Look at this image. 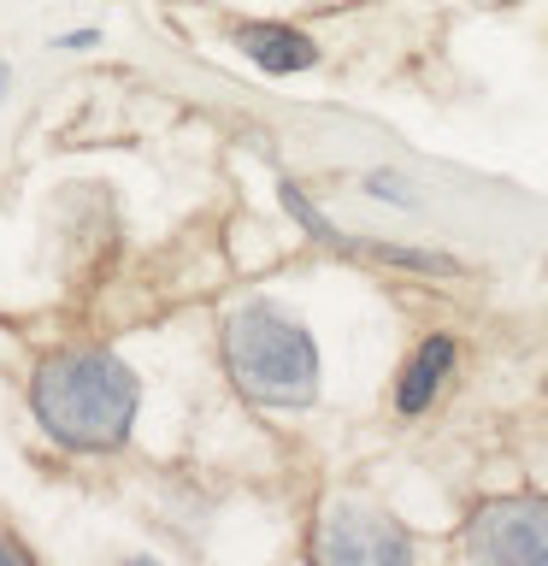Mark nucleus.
<instances>
[{
    "label": "nucleus",
    "mask_w": 548,
    "mask_h": 566,
    "mask_svg": "<svg viewBox=\"0 0 548 566\" xmlns=\"http://www.w3.org/2000/svg\"><path fill=\"white\" fill-rule=\"evenodd\" d=\"M30 407L65 449H118L136 419V371L106 348L53 354L30 384Z\"/></svg>",
    "instance_id": "obj_1"
},
{
    "label": "nucleus",
    "mask_w": 548,
    "mask_h": 566,
    "mask_svg": "<svg viewBox=\"0 0 548 566\" xmlns=\"http://www.w3.org/2000/svg\"><path fill=\"white\" fill-rule=\"evenodd\" d=\"M224 360L242 396L265 407H307L318 396V348L289 313L247 301L224 325Z\"/></svg>",
    "instance_id": "obj_2"
},
{
    "label": "nucleus",
    "mask_w": 548,
    "mask_h": 566,
    "mask_svg": "<svg viewBox=\"0 0 548 566\" xmlns=\"http://www.w3.org/2000/svg\"><path fill=\"white\" fill-rule=\"evenodd\" d=\"M466 548L477 560L502 566H548V502L542 495H507V502L477 507L466 525Z\"/></svg>",
    "instance_id": "obj_3"
},
{
    "label": "nucleus",
    "mask_w": 548,
    "mask_h": 566,
    "mask_svg": "<svg viewBox=\"0 0 548 566\" xmlns=\"http://www.w3.org/2000/svg\"><path fill=\"white\" fill-rule=\"evenodd\" d=\"M318 560H336V566H407L413 560V543L396 520H383L378 507L366 502H336L318 525V543H313Z\"/></svg>",
    "instance_id": "obj_4"
},
{
    "label": "nucleus",
    "mask_w": 548,
    "mask_h": 566,
    "mask_svg": "<svg viewBox=\"0 0 548 566\" xmlns=\"http://www.w3.org/2000/svg\"><path fill=\"white\" fill-rule=\"evenodd\" d=\"M236 48L260 71H307L318 60V48L301 30H289V24H242L236 30Z\"/></svg>",
    "instance_id": "obj_5"
},
{
    "label": "nucleus",
    "mask_w": 548,
    "mask_h": 566,
    "mask_svg": "<svg viewBox=\"0 0 548 566\" xmlns=\"http://www.w3.org/2000/svg\"><path fill=\"white\" fill-rule=\"evenodd\" d=\"M449 366H454V343H449V336H431V343H424L413 360H407V371H401V389H396L401 413H424L431 396H436V384L449 378Z\"/></svg>",
    "instance_id": "obj_6"
},
{
    "label": "nucleus",
    "mask_w": 548,
    "mask_h": 566,
    "mask_svg": "<svg viewBox=\"0 0 548 566\" xmlns=\"http://www.w3.org/2000/svg\"><path fill=\"white\" fill-rule=\"evenodd\" d=\"M277 201H283V207H289V212H295V219H301V224H307V230H313V237H318V242H336V248H342V242H348V237H342V230H336V224H330V219H325V212H318V207H313V201H307V195H301L295 184H277Z\"/></svg>",
    "instance_id": "obj_7"
},
{
    "label": "nucleus",
    "mask_w": 548,
    "mask_h": 566,
    "mask_svg": "<svg viewBox=\"0 0 548 566\" xmlns=\"http://www.w3.org/2000/svg\"><path fill=\"white\" fill-rule=\"evenodd\" d=\"M371 254L389 260V265H407V272H436V277H454L460 272L449 254H424V248H371Z\"/></svg>",
    "instance_id": "obj_8"
},
{
    "label": "nucleus",
    "mask_w": 548,
    "mask_h": 566,
    "mask_svg": "<svg viewBox=\"0 0 548 566\" xmlns=\"http://www.w3.org/2000/svg\"><path fill=\"white\" fill-rule=\"evenodd\" d=\"M366 189H371V195H383V201H396V207H413V195H407V184H401L396 171H371V177H366Z\"/></svg>",
    "instance_id": "obj_9"
},
{
    "label": "nucleus",
    "mask_w": 548,
    "mask_h": 566,
    "mask_svg": "<svg viewBox=\"0 0 548 566\" xmlns=\"http://www.w3.org/2000/svg\"><path fill=\"white\" fill-rule=\"evenodd\" d=\"M0 560H7V566H30V548H24V543H12L7 531H0Z\"/></svg>",
    "instance_id": "obj_10"
},
{
    "label": "nucleus",
    "mask_w": 548,
    "mask_h": 566,
    "mask_svg": "<svg viewBox=\"0 0 548 566\" xmlns=\"http://www.w3.org/2000/svg\"><path fill=\"white\" fill-rule=\"evenodd\" d=\"M95 42H101V35H95V30H77V35H65V42H60V48H95Z\"/></svg>",
    "instance_id": "obj_11"
}]
</instances>
